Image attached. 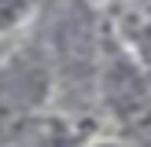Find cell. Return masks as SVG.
Returning <instances> with one entry per match:
<instances>
[{"label":"cell","instance_id":"obj_1","mask_svg":"<svg viewBox=\"0 0 151 147\" xmlns=\"http://www.w3.org/2000/svg\"><path fill=\"white\" fill-rule=\"evenodd\" d=\"M107 92H111L114 110H122L125 118H133V121L147 118V110H151L147 107V88H144V81L137 77V70L125 66V59H114L111 77H107Z\"/></svg>","mask_w":151,"mask_h":147},{"label":"cell","instance_id":"obj_2","mask_svg":"<svg viewBox=\"0 0 151 147\" xmlns=\"http://www.w3.org/2000/svg\"><path fill=\"white\" fill-rule=\"evenodd\" d=\"M19 15H22V0H0V29L11 26Z\"/></svg>","mask_w":151,"mask_h":147}]
</instances>
